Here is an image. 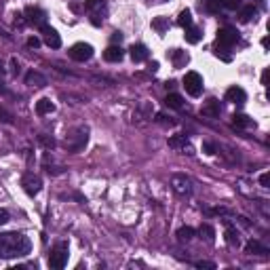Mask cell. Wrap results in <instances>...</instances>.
Returning a JSON list of instances; mask_svg holds the SVG:
<instances>
[{"label": "cell", "instance_id": "1", "mask_svg": "<svg viewBox=\"0 0 270 270\" xmlns=\"http://www.w3.org/2000/svg\"><path fill=\"white\" fill-rule=\"evenodd\" d=\"M32 251V241L21 232H4L0 235V257H23Z\"/></svg>", "mask_w": 270, "mask_h": 270}, {"label": "cell", "instance_id": "2", "mask_svg": "<svg viewBox=\"0 0 270 270\" xmlns=\"http://www.w3.org/2000/svg\"><path fill=\"white\" fill-rule=\"evenodd\" d=\"M87 139H89V129L87 127H78V129H74V131L66 137L64 146H66L68 152L76 154V152H81L84 146H87Z\"/></svg>", "mask_w": 270, "mask_h": 270}, {"label": "cell", "instance_id": "3", "mask_svg": "<svg viewBox=\"0 0 270 270\" xmlns=\"http://www.w3.org/2000/svg\"><path fill=\"white\" fill-rule=\"evenodd\" d=\"M184 89L192 97H199L202 93V78L199 72H186V76H184Z\"/></svg>", "mask_w": 270, "mask_h": 270}, {"label": "cell", "instance_id": "4", "mask_svg": "<svg viewBox=\"0 0 270 270\" xmlns=\"http://www.w3.org/2000/svg\"><path fill=\"white\" fill-rule=\"evenodd\" d=\"M68 245L66 243H59L57 247L53 249V253H51V257H49V266L51 268H55V270H61L68 264Z\"/></svg>", "mask_w": 270, "mask_h": 270}, {"label": "cell", "instance_id": "5", "mask_svg": "<svg viewBox=\"0 0 270 270\" xmlns=\"http://www.w3.org/2000/svg\"><path fill=\"white\" fill-rule=\"evenodd\" d=\"M70 57L74 61H89L91 57H93V47L87 45V42H76L74 47L70 49Z\"/></svg>", "mask_w": 270, "mask_h": 270}, {"label": "cell", "instance_id": "6", "mask_svg": "<svg viewBox=\"0 0 270 270\" xmlns=\"http://www.w3.org/2000/svg\"><path fill=\"white\" fill-rule=\"evenodd\" d=\"M171 188H173L180 196L192 194V182H190V177H186V175H173L171 177Z\"/></svg>", "mask_w": 270, "mask_h": 270}, {"label": "cell", "instance_id": "7", "mask_svg": "<svg viewBox=\"0 0 270 270\" xmlns=\"http://www.w3.org/2000/svg\"><path fill=\"white\" fill-rule=\"evenodd\" d=\"M21 186L23 190L30 194V196H34V194H38L40 192V188H42V182H40V177L38 175H34V173H26L21 177Z\"/></svg>", "mask_w": 270, "mask_h": 270}, {"label": "cell", "instance_id": "8", "mask_svg": "<svg viewBox=\"0 0 270 270\" xmlns=\"http://www.w3.org/2000/svg\"><path fill=\"white\" fill-rule=\"evenodd\" d=\"M235 42H238V32L235 28H222L218 32V45L219 47L228 49V47L235 45Z\"/></svg>", "mask_w": 270, "mask_h": 270}, {"label": "cell", "instance_id": "9", "mask_svg": "<svg viewBox=\"0 0 270 270\" xmlns=\"http://www.w3.org/2000/svg\"><path fill=\"white\" fill-rule=\"evenodd\" d=\"M26 17H28V23H34L38 28H42L47 21V13L38 7H26Z\"/></svg>", "mask_w": 270, "mask_h": 270}, {"label": "cell", "instance_id": "10", "mask_svg": "<svg viewBox=\"0 0 270 270\" xmlns=\"http://www.w3.org/2000/svg\"><path fill=\"white\" fill-rule=\"evenodd\" d=\"M40 32H42V36H45V42H47V47H51V49H59L61 47V36L55 32L53 28H49L47 23L40 28Z\"/></svg>", "mask_w": 270, "mask_h": 270}, {"label": "cell", "instance_id": "11", "mask_svg": "<svg viewBox=\"0 0 270 270\" xmlns=\"http://www.w3.org/2000/svg\"><path fill=\"white\" fill-rule=\"evenodd\" d=\"M226 101L235 103V106H243V103L247 101V93H245L241 87H230L226 91Z\"/></svg>", "mask_w": 270, "mask_h": 270}, {"label": "cell", "instance_id": "12", "mask_svg": "<svg viewBox=\"0 0 270 270\" xmlns=\"http://www.w3.org/2000/svg\"><path fill=\"white\" fill-rule=\"evenodd\" d=\"M129 53H131V59L135 61V64H142V61L148 59V49H146L144 45H133L131 49H129Z\"/></svg>", "mask_w": 270, "mask_h": 270}, {"label": "cell", "instance_id": "13", "mask_svg": "<svg viewBox=\"0 0 270 270\" xmlns=\"http://www.w3.org/2000/svg\"><path fill=\"white\" fill-rule=\"evenodd\" d=\"M219 101L218 100H207V103L202 106V110H201V114L202 116H211V118H216V116H219Z\"/></svg>", "mask_w": 270, "mask_h": 270}, {"label": "cell", "instance_id": "14", "mask_svg": "<svg viewBox=\"0 0 270 270\" xmlns=\"http://www.w3.org/2000/svg\"><path fill=\"white\" fill-rule=\"evenodd\" d=\"M245 253H249V255H266L268 253V247L266 245H262L260 241H249L247 245H245Z\"/></svg>", "mask_w": 270, "mask_h": 270}, {"label": "cell", "instance_id": "15", "mask_svg": "<svg viewBox=\"0 0 270 270\" xmlns=\"http://www.w3.org/2000/svg\"><path fill=\"white\" fill-rule=\"evenodd\" d=\"M122 49L120 47H116V45H112V47H108L106 51H103V59L106 61H110V64H116V61H120L122 59Z\"/></svg>", "mask_w": 270, "mask_h": 270}, {"label": "cell", "instance_id": "16", "mask_svg": "<svg viewBox=\"0 0 270 270\" xmlns=\"http://www.w3.org/2000/svg\"><path fill=\"white\" fill-rule=\"evenodd\" d=\"M26 84L38 89V87H45V84H47V78L42 76L40 72H34V70H32V72H28V74H26Z\"/></svg>", "mask_w": 270, "mask_h": 270}, {"label": "cell", "instance_id": "17", "mask_svg": "<svg viewBox=\"0 0 270 270\" xmlns=\"http://www.w3.org/2000/svg\"><path fill=\"white\" fill-rule=\"evenodd\" d=\"M84 9H87L91 15H97L106 9V0H87V2H84Z\"/></svg>", "mask_w": 270, "mask_h": 270}, {"label": "cell", "instance_id": "18", "mask_svg": "<svg viewBox=\"0 0 270 270\" xmlns=\"http://www.w3.org/2000/svg\"><path fill=\"white\" fill-rule=\"evenodd\" d=\"M169 146H171V148H180V150H188L190 152V144H188L186 135H173V137L169 139Z\"/></svg>", "mask_w": 270, "mask_h": 270}, {"label": "cell", "instance_id": "19", "mask_svg": "<svg viewBox=\"0 0 270 270\" xmlns=\"http://www.w3.org/2000/svg\"><path fill=\"white\" fill-rule=\"evenodd\" d=\"M53 110H55L53 101H51V100H47V97H45V100H38V101H36V112H38L40 116H45V114H51Z\"/></svg>", "mask_w": 270, "mask_h": 270}, {"label": "cell", "instance_id": "20", "mask_svg": "<svg viewBox=\"0 0 270 270\" xmlns=\"http://www.w3.org/2000/svg\"><path fill=\"white\" fill-rule=\"evenodd\" d=\"M165 103H167V108H173V110L184 108V100H182V95H177V93H169L165 97Z\"/></svg>", "mask_w": 270, "mask_h": 270}, {"label": "cell", "instance_id": "21", "mask_svg": "<svg viewBox=\"0 0 270 270\" xmlns=\"http://www.w3.org/2000/svg\"><path fill=\"white\" fill-rule=\"evenodd\" d=\"M186 40L190 42V45H196L201 38H202V34H201V30L199 28H194V26H190V28H186Z\"/></svg>", "mask_w": 270, "mask_h": 270}, {"label": "cell", "instance_id": "22", "mask_svg": "<svg viewBox=\"0 0 270 270\" xmlns=\"http://www.w3.org/2000/svg\"><path fill=\"white\" fill-rule=\"evenodd\" d=\"M171 59H173L175 68H184V66L188 64V55L184 53V51H177V49H175V51H171Z\"/></svg>", "mask_w": 270, "mask_h": 270}, {"label": "cell", "instance_id": "23", "mask_svg": "<svg viewBox=\"0 0 270 270\" xmlns=\"http://www.w3.org/2000/svg\"><path fill=\"white\" fill-rule=\"evenodd\" d=\"M232 122H235L236 127H251L253 125V120H251L247 114H235L232 116Z\"/></svg>", "mask_w": 270, "mask_h": 270}, {"label": "cell", "instance_id": "24", "mask_svg": "<svg viewBox=\"0 0 270 270\" xmlns=\"http://www.w3.org/2000/svg\"><path fill=\"white\" fill-rule=\"evenodd\" d=\"M255 15H257L255 7H243L241 9V21H251V19H255Z\"/></svg>", "mask_w": 270, "mask_h": 270}, {"label": "cell", "instance_id": "25", "mask_svg": "<svg viewBox=\"0 0 270 270\" xmlns=\"http://www.w3.org/2000/svg\"><path fill=\"white\" fill-rule=\"evenodd\" d=\"M177 23H180V26L186 30V28H190L192 26V13H190V11H182L180 13V19H177Z\"/></svg>", "mask_w": 270, "mask_h": 270}, {"label": "cell", "instance_id": "26", "mask_svg": "<svg viewBox=\"0 0 270 270\" xmlns=\"http://www.w3.org/2000/svg\"><path fill=\"white\" fill-rule=\"evenodd\" d=\"M192 236H194V228H190V226H184V228L177 230V238L180 241H190Z\"/></svg>", "mask_w": 270, "mask_h": 270}, {"label": "cell", "instance_id": "27", "mask_svg": "<svg viewBox=\"0 0 270 270\" xmlns=\"http://www.w3.org/2000/svg\"><path fill=\"white\" fill-rule=\"evenodd\" d=\"M205 7L209 13H219L224 4H222V0H205Z\"/></svg>", "mask_w": 270, "mask_h": 270}, {"label": "cell", "instance_id": "28", "mask_svg": "<svg viewBox=\"0 0 270 270\" xmlns=\"http://www.w3.org/2000/svg\"><path fill=\"white\" fill-rule=\"evenodd\" d=\"M199 235H201V236H205L207 241H213V236H216V230H213L209 224H202L201 228H199Z\"/></svg>", "mask_w": 270, "mask_h": 270}, {"label": "cell", "instance_id": "29", "mask_svg": "<svg viewBox=\"0 0 270 270\" xmlns=\"http://www.w3.org/2000/svg\"><path fill=\"white\" fill-rule=\"evenodd\" d=\"M152 28H154L156 32H165V30L169 28V23H167V19H165V17H156V19L152 21Z\"/></svg>", "mask_w": 270, "mask_h": 270}, {"label": "cell", "instance_id": "30", "mask_svg": "<svg viewBox=\"0 0 270 270\" xmlns=\"http://www.w3.org/2000/svg\"><path fill=\"white\" fill-rule=\"evenodd\" d=\"M226 243H228V245H238V232L235 228L226 230Z\"/></svg>", "mask_w": 270, "mask_h": 270}, {"label": "cell", "instance_id": "31", "mask_svg": "<svg viewBox=\"0 0 270 270\" xmlns=\"http://www.w3.org/2000/svg\"><path fill=\"white\" fill-rule=\"evenodd\" d=\"M0 122H4V125H13V114L7 112L4 108H0Z\"/></svg>", "mask_w": 270, "mask_h": 270}, {"label": "cell", "instance_id": "32", "mask_svg": "<svg viewBox=\"0 0 270 270\" xmlns=\"http://www.w3.org/2000/svg\"><path fill=\"white\" fill-rule=\"evenodd\" d=\"M222 4L226 9H230V11H236L243 4V0H222Z\"/></svg>", "mask_w": 270, "mask_h": 270}, {"label": "cell", "instance_id": "33", "mask_svg": "<svg viewBox=\"0 0 270 270\" xmlns=\"http://www.w3.org/2000/svg\"><path fill=\"white\" fill-rule=\"evenodd\" d=\"M11 68H13V74H15V76H17V74H19V72H21V66H19V61H17L15 57L11 59Z\"/></svg>", "mask_w": 270, "mask_h": 270}, {"label": "cell", "instance_id": "34", "mask_svg": "<svg viewBox=\"0 0 270 270\" xmlns=\"http://www.w3.org/2000/svg\"><path fill=\"white\" fill-rule=\"evenodd\" d=\"M196 268H216V264H213V262H205V260H201V262H196Z\"/></svg>", "mask_w": 270, "mask_h": 270}, {"label": "cell", "instance_id": "35", "mask_svg": "<svg viewBox=\"0 0 270 270\" xmlns=\"http://www.w3.org/2000/svg\"><path fill=\"white\" fill-rule=\"evenodd\" d=\"M38 142H40V144H45V146H49V148H53V146H55V142H53V139L45 137V135H40V137H38Z\"/></svg>", "mask_w": 270, "mask_h": 270}, {"label": "cell", "instance_id": "36", "mask_svg": "<svg viewBox=\"0 0 270 270\" xmlns=\"http://www.w3.org/2000/svg\"><path fill=\"white\" fill-rule=\"evenodd\" d=\"M9 222V211L7 209H0V226Z\"/></svg>", "mask_w": 270, "mask_h": 270}, {"label": "cell", "instance_id": "37", "mask_svg": "<svg viewBox=\"0 0 270 270\" xmlns=\"http://www.w3.org/2000/svg\"><path fill=\"white\" fill-rule=\"evenodd\" d=\"M260 184H262V188H268V184H270V175H268V173H262V175H260Z\"/></svg>", "mask_w": 270, "mask_h": 270}, {"label": "cell", "instance_id": "38", "mask_svg": "<svg viewBox=\"0 0 270 270\" xmlns=\"http://www.w3.org/2000/svg\"><path fill=\"white\" fill-rule=\"evenodd\" d=\"M28 47H32V49H38V47H40V40L36 38V36H32V38H28Z\"/></svg>", "mask_w": 270, "mask_h": 270}, {"label": "cell", "instance_id": "39", "mask_svg": "<svg viewBox=\"0 0 270 270\" xmlns=\"http://www.w3.org/2000/svg\"><path fill=\"white\" fill-rule=\"evenodd\" d=\"M202 148L207 150V154H213V146H211V144H205V146H202Z\"/></svg>", "mask_w": 270, "mask_h": 270}, {"label": "cell", "instance_id": "40", "mask_svg": "<svg viewBox=\"0 0 270 270\" xmlns=\"http://www.w3.org/2000/svg\"><path fill=\"white\" fill-rule=\"evenodd\" d=\"M4 93H7V87H4V83L0 81V95H4Z\"/></svg>", "mask_w": 270, "mask_h": 270}, {"label": "cell", "instance_id": "41", "mask_svg": "<svg viewBox=\"0 0 270 270\" xmlns=\"http://www.w3.org/2000/svg\"><path fill=\"white\" fill-rule=\"evenodd\" d=\"M120 38H122V34H120V32H114V36H112V40H118V42H120Z\"/></svg>", "mask_w": 270, "mask_h": 270}, {"label": "cell", "instance_id": "42", "mask_svg": "<svg viewBox=\"0 0 270 270\" xmlns=\"http://www.w3.org/2000/svg\"><path fill=\"white\" fill-rule=\"evenodd\" d=\"M150 70H152V72L158 70V64H156V61H152V64H150Z\"/></svg>", "mask_w": 270, "mask_h": 270}, {"label": "cell", "instance_id": "43", "mask_svg": "<svg viewBox=\"0 0 270 270\" xmlns=\"http://www.w3.org/2000/svg\"><path fill=\"white\" fill-rule=\"evenodd\" d=\"M262 83H264V84L268 83V70H266V72H264V74H262Z\"/></svg>", "mask_w": 270, "mask_h": 270}]
</instances>
